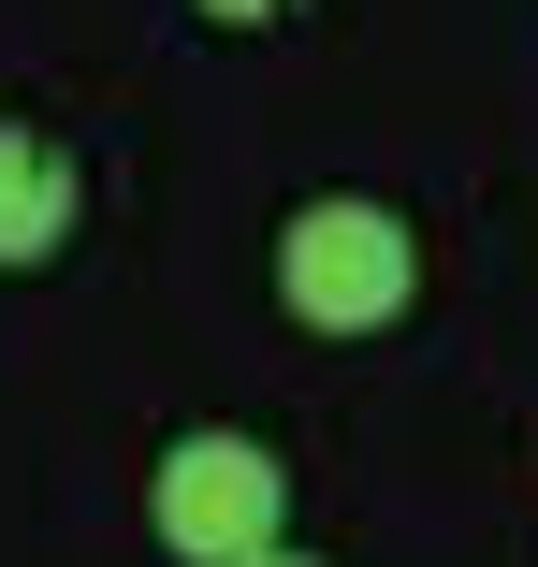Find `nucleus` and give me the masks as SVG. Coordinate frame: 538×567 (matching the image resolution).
<instances>
[{
  "label": "nucleus",
  "mask_w": 538,
  "mask_h": 567,
  "mask_svg": "<svg viewBox=\"0 0 538 567\" xmlns=\"http://www.w3.org/2000/svg\"><path fill=\"white\" fill-rule=\"evenodd\" d=\"M407 291H422V248H407L393 204H306L277 234V306L306 334H379Z\"/></svg>",
  "instance_id": "f257e3e1"
},
{
  "label": "nucleus",
  "mask_w": 538,
  "mask_h": 567,
  "mask_svg": "<svg viewBox=\"0 0 538 567\" xmlns=\"http://www.w3.org/2000/svg\"><path fill=\"white\" fill-rule=\"evenodd\" d=\"M277 509H291V481H277L262 436H175V451H161V495H146L161 553H189V567L277 553Z\"/></svg>",
  "instance_id": "f03ea898"
},
{
  "label": "nucleus",
  "mask_w": 538,
  "mask_h": 567,
  "mask_svg": "<svg viewBox=\"0 0 538 567\" xmlns=\"http://www.w3.org/2000/svg\"><path fill=\"white\" fill-rule=\"evenodd\" d=\"M73 146L59 132H30V117H0V277H30V262H59V234H73Z\"/></svg>",
  "instance_id": "7ed1b4c3"
},
{
  "label": "nucleus",
  "mask_w": 538,
  "mask_h": 567,
  "mask_svg": "<svg viewBox=\"0 0 538 567\" xmlns=\"http://www.w3.org/2000/svg\"><path fill=\"white\" fill-rule=\"evenodd\" d=\"M204 16H219V30H277L291 0H204Z\"/></svg>",
  "instance_id": "20e7f679"
},
{
  "label": "nucleus",
  "mask_w": 538,
  "mask_h": 567,
  "mask_svg": "<svg viewBox=\"0 0 538 567\" xmlns=\"http://www.w3.org/2000/svg\"><path fill=\"white\" fill-rule=\"evenodd\" d=\"M248 567H306V553H248Z\"/></svg>",
  "instance_id": "39448f33"
}]
</instances>
